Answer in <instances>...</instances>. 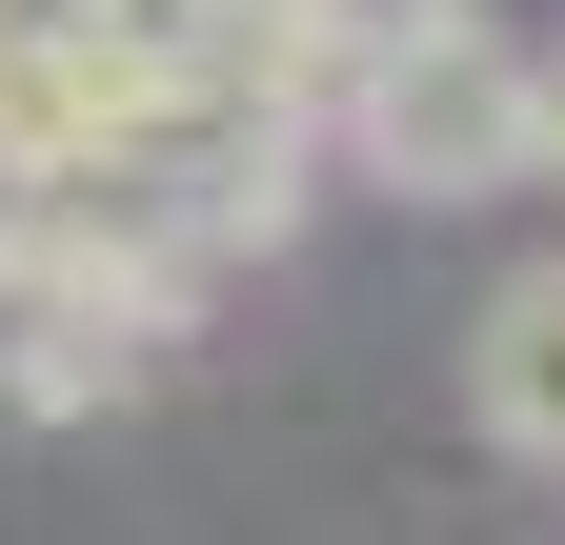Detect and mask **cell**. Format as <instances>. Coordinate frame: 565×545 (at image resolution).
I'll list each match as a JSON object with an SVG mask.
<instances>
[{
    "mask_svg": "<svg viewBox=\"0 0 565 545\" xmlns=\"http://www.w3.org/2000/svg\"><path fill=\"white\" fill-rule=\"evenodd\" d=\"M182 323H202V263L182 243H121V223H82V202H21V182H0V384H21L41 425L141 404V384L182 364Z\"/></svg>",
    "mask_w": 565,
    "mask_h": 545,
    "instance_id": "1",
    "label": "cell"
},
{
    "mask_svg": "<svg viewBox=\"0 0 565 545\" xmlns=\"http://www.w3.org/2000/svg\"><path fill=\"white\" fill-rule=\"evenodd\" d=\"M323 142L364 182H404V202H505L525 182V41L484 21V0H445V21H404V41L343 61Z\"/></svg>",
    "mask_w": 565,
    "mask_h": 545,
    "instance_id": "2",
    "label": "cell"
},
{
    "mask_svg": "<svg viewBox=\"0 0 565 545\" xmlns=\"http://www.w3.org/2000/svg\"><path fill=\"white\" fill-rule=\"evenodd\" d=\"M465 404H484L505 464H565V263H525V284L465 323Z\"/></svg>",
    "mask_w": 565,
    "mask_h": 545,
    "instance_id": "3",
    "label": "cell"
},
{
    "mask_svg": "<svg viewBox=\"0 0 565 545\" xmlns=\"http://www.w3.org/2000/svg\"><path fill=\"white\" fill-rule=\"evenodd\" d=\"M525 182H565V41H525Z\"/></svg>",
    "mask_w": 565,
    "mask_h": 545,
    "instance_id": "4",
    "label": "cell"
}]
</instances>
